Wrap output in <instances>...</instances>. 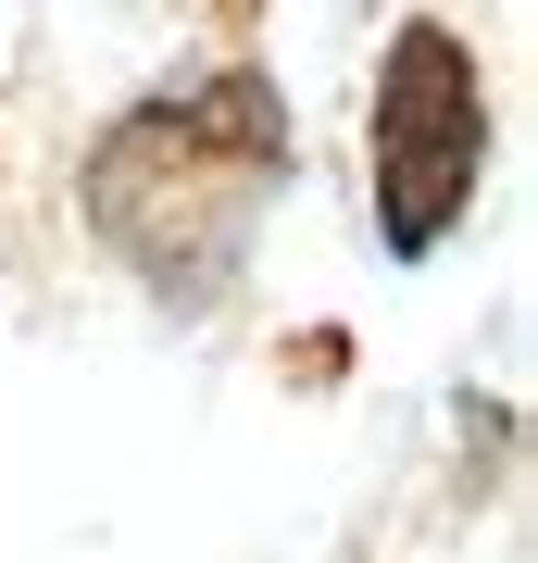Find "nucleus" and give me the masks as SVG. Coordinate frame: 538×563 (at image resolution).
Segmentation results:
<instances>
[{"instance_id": "f257e3e1", "label": "nucleus", "mask_w": 538, "mask_h": 563, "mask_svg": "<svg viewBox=\"0 0 538 563\" xmlns=\"http://www.w3.org/2000/svg\"><path fill=\"white\" fill-rule=\"evenodd\" d=\"M363 163H376V239L426 263L476 213L488 176V76L439 13H400L376 51V101H363Z\"/></svg>"}]
</instances>
